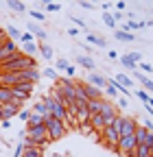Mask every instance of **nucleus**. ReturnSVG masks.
Here are the masks:
<instances>
[{
    "label": "nucleus",
    "instance_id": "nucleus-1",
    "mask_svg": "<svg viewBox=\"0 0 153 157\" xmlns=\"http://www.w3.org/2000/svg\"><path fill=\"white\" fill-rule=\"evenodd\" d=\"M44 124H46V129H48V140H50V142L61 140V137L66 135V131H68V124L61 122V120H55L53 116H46V118H44Z\"/></svg>",
    "mask_w": 153,
    "mask_h": 157
},
{
    "label": "nucleus",
    "instance_id": "nucleus-33",
    "mask_svg": "<svg viewBox=\"0 0 153 157\" xmlns=\"http://www.w3.org/2000/svg\"><path fill=\"white\" fill-rule=\"evenodd\" d=\"M103 22L109 26V29H116V22H114V17H112V13H103Z\"/></svg>",
    "mask_w": 153,
    "mask_h": 157
},
{
    "label": "nucleus",
    "instance_id": "nucleus-27",
    "mask_svg": "<svg viewBox=\"0 0 153 157\" xmlns=\"http://www.w3.org/2000/svg\"><path fill=\"white\" fill-rule=\"evenodd\" d=\"M103 101V98H101ZM101 101H88V109H90V113H99V109H101Z\"/></svg>",
    "mask_w": 153,
    "mask_h": 157
},
{
    "label": "nucleus",
    "instance_id": "nucleus-54",
    "mask_svg": "<svg viewBox=\"0 0 153 157\" xmlns=\"http://www.w3.org/2000/svg\"><path fill=\"white\" fill-rule=\"evenodd\" d=\"M147 26H153V20H149V22H147Z\"/></svg>",
    "mask_w": 153,
    "mask_h": 157
},
{
    "label": "nucleus",
    "instance_id": "nucleus-24",
    "mask_svg": "<svg viewBox=\"0 0 153 157\" xmlns=\"http://www.w3.org/2000/svg\"><path fill=\"white\" fill-rule=\"evenodd\" d=\"M123 120H125V116H120V113H118V116H116V118L112 120V124H109V127H112L114 131H116L118 135H120V127H123Z\"/></svg>",
    "mask_w": 153,
    "mask_h": 157
},
{
    "label": "nucleus",
    "instance_id": "nucleus-11",
    "mask_svg": "<svg viewBox=\"0 0 153 157\" xmlns=\"http://www.w3.org/2000/svg\"><path fill=\"white\" fill-rule=\"evenodd\" d=\"M133 78H138V81H140V85H142V90L147 94H153V81L149 76H144L142 72H133Z\"/></svg>",
    "mask_w": 153,
    "mask_h": 157
},
{
    "label": "nucleus",
    "instance_id": "nucleus-52",
    "mask_svg": "<svg viewBox=\"0 0 153 157\" xmlns=\"http://www.w3.org/2000/svg\"><path fill=\"white\" fill-rule=\"evenodd\" d=\"M11 127V120H2V122H0V129H9Z\"/></svg>",
    "mask_w": 153,
    "mask_h": 157
},
{
    "label": "nucleus",
    "instance_id": "nucleus-40",
    "mask_svg": "<svg viewBox=\"0 0 153 157\" xmlns=\"http://www.w3.org/2000/svg\"><path fill=\"white\" fill-rule=\"evenodd\" d=\"M20 42H22V44H31V42H33V35H31V33H22Z\"/></svg>",
    "mask_w": 153,
    "mask_h": 157
},
{
    "label": "nucleus",
    "instance_id": "nucleus-3",
    "mask_svg": "<svg viewBox=\"0 0 153 157\" xmlns=\"http://www.w3.org/2000/svg\"><path fill=\"white\" fill-rule=\"evenodd\" d=\"M99 113L103 116L105 127H109V124H112V120L118 116V111H116V103L109 101V98H103V101H101V109H99Z\"/></svg>",
    "mask_w": 153,
    "mask_h": 157
},
{
    "label": "nucleus",
    "instance_id": "nucleus-28",
    "mask_svg": "<svg viewBox=\"0 0 153 157\" xmlns=\"http://www.w3.org/2000/svg\"><path fill=\"white\" fill-rule=\"evenodd\" d=\"M7 37H11V39H18V42H20V37H22V33L18 31L15 26H9V29H7Z\"/></svg>",
    "mask_w": 153,
    "mask_h": 157
},
{
    "label": "nucleus",
    "instance_id": "nucleus-46",
    "mask_svg": "<svg viewBox=\"0 0 153 157\" xmlns=\"http://www.w3.org/2000/svg\"><path fill=\"white\" fill-rule=\"evenodd\" d=\"M116 103H118V107H123V109L129 105V101H127V98H116Z\"/></svg>",
    "mask_w": 153,
    "mask_h": 157
},
{
    "label": "nucleus",
    "instance_id": "nucleus-53",
    "mask_svg": "<svg viewBox=\"0 0 153 157\" xmlns=\"http://www.w3.org/2000/svg\"><path fill=\"white\" fill-rule=\"evenodd\" d=\"M107 55H109V59H118V55H116V50H109Z\"/></svg>",
    "mask_w": 153,
    "mask_h": 157
},
{
    "label": "nucleus",
    "instance_id": "nucleus-37",
    "mask_svg": "<svg viewBox=\"0 0 153 157\" xmlns=\"http://www.w3.org/2000/svg\"><path fill=\"white\" fill-rule=\"evenodd\" d=\"M70 20H72V22H74L76 26H81V31H88V26H85V22H83V20H81V17H74V15H72Z\"/></svg>",
    "mask_w": 153,
    "mask_h": 157
},
{
    "label": "nucleus",
    "instance_id": "nucleus-50",
    "mask_svg": "<svg viewBox=\"0 0 153 157\" xmlns=\"http://www.w3.org/2000/svg\"><path fill=\"white\" fill-rule=\"evenodd\" d=\"M101 9H103L105 13H109V9H112V2H103V5H101Z\"/></svg>",
    "mask_w": 153,
    "mask_h": 157
},
{
    "label": "nucleus",
    "instance_id": "nucleus-42",
    "mask_svg": "<svg viewBox=\"0 0 153 157\" xmlns=\"http://www.w3.org/2000/svg\"><path fill=\"white\" fill-rule=\"evenodd\" d=\"M140 70L147 72V74H151V72H153V66H151V63H140Z\"/></svg>",
    "mask_w": 153,
    "mask_h": 157
},
{
    "label": "nucleus",
    "instance_id": "nucleus-51",
    "mask_svg": "<svg viewBox=\"0 0 153 157\" xmlns=\"http://www.w3.org/2000/svg\"><path fill=\"white\" fill-rule=\"evenodd\" d=\"M68 35H72V37H76V35H79V29H72V26H70V29H68Z\"/></svg>",
    "mask_w": 153,
    "mask_h": 157
},
{
    "label": "nucleus",
    "instance_id": "nucleus-16",
    "mask_svg": "<svg viewBox=\"0 0 153 157\" xmlns=\"http://www.w3.org/2000/svg\"><path fill=\"white\" fill-rule=\"evenodd\" d=\"M40 124H44V118L31 111V116H29V120H26V129H31V127H40Z\"/></svg>",
    "mask_w": 153,
    "mask_h": 157
},
{
    "label": "nucleus",
    "instance_id": "nucleus-38",
    "mask_svg": "<svg viewBox=\"0 0 153 157\" xmlns=\"http://www.w3.org/2000/svg\"><path fill=\"white\" fill-rule=\"evenodd\" d=\"M44 74H46V78H59V76H57V70H55V68H46Z\"/></svg>",
    "mask_w": 153,
    "mask_h": 157
},
{
    "label": "nucleus",
    "instance_id": "nucleus-20",
    "mask_svg": "<svg viewBox=\"0 0 153 157\" xmlns=\"http://www.w3.org/2000/svg\"><path fill=\"white\" fill-rule=\"evenodd\" d=\"M79 63L83 66V68H88V70H96V61H94V59L92 57H79Z\"/></svg>",
    "mask_w": 153,
    "mask_h": 157
},
{
    "label": "nucleus",
    "instance_id": "nucleus-19",
    "mask_svg": "<svg viewBox=\"0 0 153 157\" xmlns=\"http://www.w3.org/2000/svg\"><path fill=\"white\" fill-rule=\"evenodd\" d=\"M37 50L42 52V57L46 59V61H50V59H53V48H50L48 44H37Z\"/></svg>",
    "mask_w": 153,
    "mask_h": 157
},
{
    "label": "nucleus",
    "instance_id": "nucleus-45",
    "mask_svg": "<svg viewBox=\"0 0 153 157\" xmlns=\"http://www.w3.org/2000/svg\"><path fill=\"white\" fill-rule=\"evenodd\" d=\"M147 131H153V122H151V118H144V124H142Z\"/></svg>",
    "mask_w": 153,
    "mask_h": 157
},
{
    "label": "nucleus",
    "instance_id": "nucleus-39",
    "mask_svg": "<svg viewBox=\"0 0 153 157\" xmlns=\"http://www.w3.org/2000/svg\"><path fill=\"white\" fill-rule=\"evenodd\" d=\"M29 13L35 17V20H40V22H42V20H46V13H40V11H33V9H29Z\"/></svg>",
    "mask_w": 153,
    "mask_h": 157
},
{
    "label": "nucleus",
    "instance_id": "nucleus-5",
    "mask_svg": "<svg viewBox=\"0 0 153 157\" xmlns=\"http://www.w3.org/2000/svg\"><path fill=\"white\" fill-rule=\"evenodd\" d=\"M81 85H83V92H85V98H88V101H101V98H105V96H103V90L90 85L88 81H83Z\"/></svg>",
    "mask_w": 153,
    "mask_h": 157
},
{
    "label": "nucleus",
    "instance_id": "nucleus-6",
    "mask_svg": "<svg viewBox=\"0 0 153 157\" xmlns=\"http://www.w3.org/2000/svg\"><path fill=\"white\" fill-rule=\"evenodd\" d=\"M74 107H76V124L88 122V120H90V109H88V103H79V101H76V103H74Z\"/></svg>",
    "mask_w": 153,
    "mask_h": 157
},
{
    "label": "nucleus",
    "instance_id": "nucleus-21",
    "mask_svg": "<svg viewBox=\"0 0 153 157\" xmlns=\"http://www.w3.org/2000/svg\"><path fill=\"white\" fill-rule=\"evenodd\" d=\"M116 81H118L123 87H127V90L133 85V78H129V76H127V74H123V72H118V74H116Z\"/></svg>",
    "mask_w": 153,
    "mask_h": 157
},
{
    "label": "nucleus",
    "instance_id": "nucleus-30",
    "mask_svg": "<svg viewBox=\"0 0 153 157\" xmlns=\"http://www.w3.org/2000/svg\"><path fill=\"white\" fill-rule=\"evenodd\" d=\"M35 52H37V44H33V42L31 44H24V55L26 57H33Z\"/></svg>",
    "mask_w": 153,
    "mask_h": 157
},
{
    "label": "nucleus",
    "instance_id": "nucleus-49",
    "mask_svg": "<svg viewBox=\"0 0 153 157\" xmlns=\"http://www.w3.org/2000/svg\"><path fill=\"white\" fill-rule=\"evenodd\" d=\"M112 17H114V22H118V20H123V13H118V11H114V13H112Z\"/></svg>",
    "mask_w": 153,
    "mask_h": 157
},
{
    "label": "nucleus",
    "instance_id": "nucleus-26",
    "mask_svg": "<svg viewBox=\"0 0 153 157\" xmlns=\"http://www.w3.org/2000/svg\"><path fill=\"white\" fill-rule=\"evenodd\" d=\"M42 5H44V9H46V11H50V13L61 11V5H59V2H48V0H44Z\"/></svg>",
    "mask_w": 153,
    "mask_h": 157
},
{
    "label": "nucleus",
    "instance_id": "nucleus-7",
    "mask_svg": "<svg viewBox=\"0 0 153 157\" xmlns=\"http://www.w3.org/2000/svg\"><path fill=\"white\" fill-rule=\"evenodd\" d=\"M13 52H18V44H13V39H7V42L2 44V48H0V63L7 61Z\"/></svg>",
    "mask_w": 153,
    "mask_h": 157
},
{
    "label": "nucleus",
    "instance_id": "nucleus-43",
    "mask_svg": "<svg viewBox=\"0 0 153 157\" xmlns=\"http://www.w3.org/2000/svg\"><path fill=\"white\" fill-rule=\"evenodd\" d=\"M66 74H68L70 78H74V74H76V68H74V66H68V68H66Z\"/></svg>",
    "mask_w": 153,
    "mask_h": 157
},
{
    "label": "nucleus",
    "instance_id": "nucleus-31",
    "mask_svg": "<svg viewBox=\"0 0 153 157\" xmlns=\"http://www.w3.org/2000/svg\"><path fill=\"white\" fill-rule=\"evenodd\" d=\"M103 96H109V98H118V92H116V87H112V85H105V90H103Z\"/></svg>",
    "mask_w": 153,
    "mask_h": 157
},
{
    "label": "nucleus",
    "instance_id": "nucleus-10",
    "mask_svg": "<svg viewBox=\"0 0 153 157\" xmlns=\"http://www.w3.org/2000/svg\"><path fill=\"white\" fill-rule=\"evenodd\" d=\"M22 109H18L15 105H11V103H5L2 107H0V113H2V120H11L13 116H18Z\"/></svg>",
    "mask_w": 153,
    "mask_h": 157
},
{
    "label": "nucleus",
    "instance_id": "nucleus-4",
    "mask_svg": "<svg viewBox=\"0 0 153 157\" xmlns=\"http://www.w3.org/2000/svg\"><path fill=\"white\" fill-rule=\"evenodd\" d=\"M11 94L15 96V98H20V101H29L31 98V94H33V83H20V85H15V87H11Z\"/></svg>",
    "mask_w": 153,
    "mask_h": 157
},
{
    "label": "nucleus",
    "instance_id": "nucleus-32",
    "mask_svg": "<svg viewBox=\"0 0 153 157\" xmlns=\"http://www.w3.org/2000/svg\"><path fill=\"white\" fill-rule=\"evenodd\" d=\"M79 129H81V133H83V135H88V137L94 133V129H92V124H90V122H83V124H79Z\"/></svg>",
    "mask_w": 153,
    "mask_h": 157
},
{
    "label": "nucleus",
    "instance_id": "nucleus-48",
    "mask_svg": "<svg viewBox=\"0 0 153 157\" xmlns=\"http://www.w3.org/2000/svg\"><path fill=\"white\" fill-rule=\"evenodd\" d=\"M129 57H131V59H133V61H136V63H138L140 59H142V55H140V52H129Z\"/></svg>",
    "mask_w": 153,
    "mask_h": 157
},
{
    "label": "nucleus",
    "instance_id": "nucleus-13",
    "mask_svg": "<svg viewBox=\"0 0 153 157\" xmlns=\"http://www.w3.org/2000/svg\"><path fill=\"white\" fill-rule=\"evenodd\" d=\"M22 157H44V146H26Z\"/></svg>",
    "mask_w": 153,
    "mask_h": 157
},
{
    "label": "nucleus",
    "instance_id": "nucleus-35",
    "mask_svg": "<svg viewBox=\"0 0 153 157\" xmlns=\"http://www.w3.org/2000/svg\"><path fill=\"white\" fill-rule=\"evenodd\" d=\"M136 96L140 98V101H142V103H149V101H151V94H147L144 90H138V92H136Z\"/></svg>",
    "mask_w": 153,
    "mask_h": 157
},
{
    "label": "nucleus",
    "instance_id": "nucleus-15",
    "mask_svg": "<svg viewBox=\"0 0 153 157\" xmlns=\"http://www.w3.org/2000/svg\"><path fill=\"white\" fill-rule=\"evenodd\" d=\"M85 39H88L90 44H94L96 48H105V46H107L103 37H96V35H92V33H85Z\"/></svg>",
    "mask_w": 153,
    "mask_h": 157
},
{
    "label": "nucleus",
    "instance_id": "nucleus-23",
    "mask_svg": "<svg viewBox=\"0 0 153 157\" xmlns=\"http://www.w3.org/2000/svg\"><path fill=\"white\" fill-rule=\"evenodd\" d=\"M133 157H151V148L144 146V144H138V146H136V153H133Z\"/></svg>",
    "mask_w": 153,
    "mask_h": 157
},
{
    "label": "nucleus",
    "instance_id": "nucleus-9",
    "mask_svg": "<svg viewBox=\"0 0 153 157\" xmlns=\"http://www.w3.org/2000/svg\"><path fill=\"white\" fill-rule=\"evenodd\" d=\"M90 124H92V129L96 131L99 135L103 133V129H105V120H103V116L101 113H90V120H88Z\"/></svg>",
    "mask_w": 153,
    "mask_h": 157
},
{
    "label": "nucleus",
    "instance_id": "nucleus-22",
    "mask_svg": "<svg viewBox=\"0 0 153 157\" xmlns=\"http://www.w3.org/2000/svg\"><path fill=\"white\" fill-rule=\"evenodd\" d=\"M33 113H37V116H42V118H46V116H50V113H48V109H46V105H44L42 101L33 105Z\"/></svg>",
    "mask_w": 153,
    "mask_h": 157
},
{
    "label": "nucleus",
    "instance_id": "nucleus-34",
    "mask_svg": "<svg viewBox=\"0 0 153 157\" xmlns=\"http://www.w3.org/2000/svg\"><path fill=\"white\" fill-rule=\"evenodd\" d=\"M68 66H70V63L66 61V59H64V57L59 59V61H55V70H64V72H66V68H68Z\"/></svg>",
    "mask_w": 153,
    "mask_h": 157
},
{
    "label": "nucleus",
    "instance_id": "nucleus-44",
    "mask_svg": "<svg viewBox=\"0 0 153 157\" xmlns=\"http://www.w3.org/2000/svg\"><path fill=\"white\" fill-rule=\"evenodd\" d=\"M29 116H31V113H29V111H24V109H22L20 113H18V118H20L22 122H26V120H29Z\"/></svg>",
    "mask_w": 153,
    "mask_h": 157
},
{
    "label": "nucleus",
    "instance_id": "nucleus-47",
    "mask_svg": "<svg viewBox=\"0 0 153 157\" xmlns=\"http://www.w3.org/2000/svg\"><path fill=\"white\" fill-rule=\"evenodd\" d=\"M127 7V2H125V0H118V2H116V9H118V13H123V9Z\"/></svg>",
    "mask_w": 153,
    "mask_h": 157
},
{
    "label": "nucleus",
    "instance_id": "nucleus-29",
    "mask_svg": "<svg viewBox=\"0 0 153 157\" xmlns=\"http://www.w3.org/2000/svg\"><path fill=\"white\" fill-rule=\"evenodd\" d=\"M116 39H120V42H133V33H123V31H116Z\"/></svg>",
    "mask_w": 153,
    "mask_h": 157
},
{
    "label": "nucleus",
    "instance_id": "nucleus-8",
    "mask_svg": "<svg viewBox=\"0 0 153 157\" xmlns=\"http://www.w3.org/2000/svg\"><path fill=\"white\" fill-rule=\"evenodd\" d=\"M136 120L129 116H125V120H123V127H120V137H127V135H133V131H136Z\"/></svg>",
    "mask_w": 153,
    "mask_h": 157
},
{
    "label": "nucleus",
    "instance_id": "nucleus-12",
    "mask_svg": "<svg viewBox=\"0 0 153 157\" xmlns=\"http://www.w3.org/2000/svg\"><path fill=\"white\" fill-rule=\"evenodd\" d=\"M88 83L94 85V87H99V90H105V85H107L105 76H103V74H96V72H92V74L88 76Z\"/></svg>",
    "mask_w": 153,
    "mask_h": 157
},
{
    "label": "nucleus",
    "instance_id": "nucleus-17",
    "mask_svg": "<svg viewBox=\"0 0 153 157\" xmlns=\"http://www.w3.org/2000/svg\"><path fill=\"white\" fill-rule=\"evenodd\" d=\"M7 9H11L15 13H22V11H26V5L24 2H18V0H7Z\"/></svg>",
    "mask_w": 153,
    "mask_h": 157
},
{
    "label": "nucleus",
    "instance_id": "nucleus-2",
    "mask_svg": "<svg viewBox=\"0 0 153 157\" xmlns=\"http://www.w3.org/2000/svg\"><path fill=\"white\" fill-rule=\"evenodd\" d=\"M136 146H138L136 137H133V135H127V137H120V140H118L116 153H118L120 157H133V153H136Z\"/></svg>",
    "mask_w": 153,
    "mask_h": 157
},
{
    "label": "nucleus",
    "instance_id": "nucleus-18",
    "mask_svg": "<svg viewBox=\"0 0 153 157\" xmlns=\"http://www.w3.org/2000/svg\"><path fill=\"white\" fill-rule=\"evenodd\" d=\"M147 129L144 127H136V131H133V137H136V142L138 144H144V140H147Z\"/></svg>",
    "mask_w": 153,
    "mask_h": 157
},
{
    "label": "nucleus",
    "instance_id": "nucleus-36",
    "mask_svg": "<svg viewBox=\"0 0 153 157\" xmlns=\"http://www.w3.org/2000/svg\"><path fill=\"white\" fill-rule=\"evenodd\" d=\"M144 146H149V148H151V153H153V131H149V133H147V140H144Z\"/></svg>",
    "mask_w": 153,
    "mask_h": 157
},
{
    "label": "nucleus",
    "instance_id": "nucleus-25",
    "mask_svg": "<svg viewBox=\"0 0 153 157\" xmlns=\"http://www.w3.org/2000/svg\"><path fill=\"white\" fill-rule=\"evenodd\" d=\"M120 63H123V66H125V68H129V70H136V61H133V59H131V57H129V52H127V55H123V57H120Z\"/></svg>",
    "mask_w": 153,
    "mask_h": 157
},
{
    "label": "nucleus",
    "instance_id": "nucleus-55",
    "mask_svg": "<svg viewBox=\"0 0 153 157\" xmlns=\"http://www.w3.org/2000/svg\"><path fill=\"white\" fill-rule=\"evenodd\" d=\"M151 157H153V153H151Z\"/></svg>",
    "mask_w": 153,
    "mask_h": 157
},
{
    "label": "nucleus",
    "instance_id": "nucleus-14",
    "mask_svg": "<svg viewBox=\"0 0 153 157\" xmlns=\"http://www.w3.org/2000/svg\"><path fill=\"white\" fill-rule=\"evenodd\" d=\"M29 33L35 35L37 39H46V31H44L40 24H33V22H31V24H29Z\"/></svg>",
    "mask_w": 153,
    "mask_h": 157
},
{
    "label": "nucleus",
    "instance_id": "nucleus-41",
    "mask_svg": "<svg viewBox=\"0 0 153 157\" xmlns=\"http://www.w3.org/2000/svg\"><path fill=\"white\" fill-rule=\"evenodd\" d=\"M79 7H81V9H88V11L94 9V5H92V2H85V0H79Z\"/></svg>",
    "mask_w": 153,
    "mask_h": 157
}]
</instances>
